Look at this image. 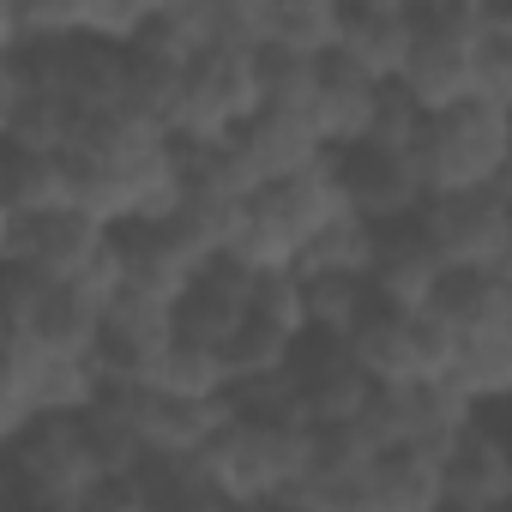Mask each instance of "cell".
I'll use <instances>...</instances> for the list:
<instances>
[{
	"label": "cell",
	"instance_id": "cell-29",
	"mask_svg": "<svg viewBox=\"0 0 512 512\" xmlns=\"http://www.w3.org/2000/svg\"><path fill=\"white\" fill-rule=\"evenodd\" d=\"M253 320H266V326L308 344L314 338V326H308V278L302 272H260L253 278Z\"/></svg>",
	"mask_w": 512,
	"mask_h": 512
},
{
	"label": "cell",
	"instance_id": "cell-24",
	"mask_svg": "<svg viewBox=\"0 0 512 512\" xmlns=\"http://www.w3.org/2000/svg\"><path fill=\"white\" fill-rule=\"evenodd\" d=\"M374 512H452L446 506V458L386 452L374 464Z\"/></svg>",
	"mask_w": 512,
	"mask_h": 512
},
{
	"label": "cell",
	"instance_id": "cell-7",
	"mask_svg": "<svg viewBox=\"0 0 512 512\" xmlns=\"http://www.w3.org/2000/svg\"><path fill=\"white\" fill-rule=\"evenodd\" d=\"M115 253V229L91 211H49V217H0V260L49 290L85 284Z\"/></svg>",
	"mask_w": 512,
	"mask_h": 512
},
{
	"label": "cell",
	"instance_id": "cell-6",
	"mask_svg": "<svg viewBox=\"0 0 512 512\" xmlns=\"http://www.w3.org/2000/svg\"><path fill=\"white\" fill-rule=\"evenodd\" d=\"M266 109V85H260V55H223L205 49L187 79H181V103L169 121V139L181 151H205V145H229L241 139V127Z\"/></svg>",
	"mask_w": 512,
	"mask_h": 512
},
{
	"label": "cell",
	"instance_id": "cell-25",
	"mask_svg": "<svg viewBox=\"0 0 512 512\" xmlns=\"http://www.w3.org/2000/svg\"><path fill=\"white\" fill-rule=\"evenodd\" d=\"M380 241H386V229H380V223H368V217L344 211V217H338L314 247H308L302 272H308V278H350V284H368V278H374V266H380Z\"/></svg>",
	"mask_w": 512,
	"mask_h": 512
},
{
	"label": "cell",
	"instance_id": "cell-26",
	"mask_svg": "<svg viewBox=\"0 0 512 512\" xmlns=\"http://www.w3.org/2000/svg\"><path fill=\"white\" fill-rule=\"evenodd\" d=\"M133 482H139L151 512H223L229 506L211 488V476L199 470V458H151Z\"/></svg>",
	"mask_w": 512,
	"mask_h": 512
},
{
	"label": "cell",
	"instance_id": "cell-20",
	"mask_svg": "<svg viewBox=\"0 0 512 512\" xmlns=\"http://www.w3.org/2000/svg\"><path fill=\"white\" fill-rule=\"evenodd\" d=\"M73 205L79 193L67 151H0V217H49Z\"/></svg>",
	"mask_w": 512,
	"mask_h": 512
},
{
	"label": "cell",
	"instance_id": "cell-23",
	"mask_svg": "<svg viewBox=\"0 0 512 512\" xmlns=\"http://www.w3.org/2000/svg\"><path fill=\"white\" fill-rule=\"evenodd\" d=\"M446 386L494 416V410H512V332H488V338H458V356L446 368Z\"/></svg>",
	"mask_w": 512,
	"mask_h": 512
},
{
	"label": "cell",
	"instance_id": "cell-3",
	"mask_svg": "<svg viewBox=\"0 0 512 512\" xmlns=\"http://www.w3.org/2000/svg\"><path fill=\"white\" fill-rule=\"evenodd\" d=\"M482 31H488V0H434V7H416V43H410L398 91L422 115H446L458 103H476Z\"/></svg>",
	"mask_w": 512,
	"mask_h": 512
},
{
	"label": "cell",
	"instance_id": "cell-4",
	"mask_svg": "<svg viewBox=\"0 0 512 512\" xmlns=\"http://www.w3.org/2000/svg\"><path fill=\"white\" fill-rule=\"evenodd\" d=\"M308 464H314L308 422H253V416H229V428L199 458L211 488L241 506H278L308 476Z\"/></svg>",
	"mask_w": 512,
	"mask_h": 512
},
{
	"label": "cell",
	"instance_id": "cell-15",
	"mask_svg": "<svg viewBox=\"0 0 512 512\" xmlns=\"http://www.w3.org/2000/svg\"><path fill=\"white\" fill-rule=\"evenodd\" d=\"M446 506L452 512H512V434L488 416L446 452Z\"/></svg>",
	"mask_w": 512,
	"mask_h": 512
},
{
	"label": "cell",
	"instance_id": "cell-2",
	"mask_svg": "<svg viewBox=\"0 0 512 512\" xmlns=\"http://www.w3.org/2000/svg\"><path fill=\"white\" fill-rule=\"evenodd\" d=\"M410 163L428 187V199H458V193H494L512 169V115L494 103H458L446 115H428Z\"/></svg>",
	"mask_w": 512,
	"mask_h": 512
},
{
	"label": "cell",
	"instance_id": "cell-30",
	"mask_svg": "<svg viewBox=\"0 0 512 512\" xmlns=\"http://www.w3.org/2000/svg\"><path fill=\"white\" fill-rule=\"evenodd\" d=\"M476 97L512 115V7H488V31H482V79Z\"/></svg>",
	"mask_w": 512,
	"mask_h": 512
},
{
	"label": "cell",
	"instance_id": "cell-1",
	"mask_svg": "<svg viewBox=\"0 0 512 512\" xmlns=\"http://www.w3.org/2000/svg\"><path fill=\"white\" fill-rule=\"evenodd\" d=\"M350 211L344 199V181H338V163L326 157L320 169L308 175H290V181H272L247 199V223L229 247V260H241L247 272H302L308 247Z\"/></svg>",
	"mask_w": 512,
	"mask_h": 512
},
{
	"label": "cell",
	"instance_id": "cell-11",
	"mask_svg": "<svg viewBox=\"0 0 512 512\" xmlns=\"http://www.w3.org/2000/svg\"><path fill=\"white\" fill-rule=\"evenodd\" d=\"M338 181H344V199L356 217L380 223V229H398V223H416L428 211V187L410 163V151H386V145H356V151H338Z\"/></svg>",
	"mask_w": 512,
	"mask_h": 512
},
{
	"label": "cell",
	"instance_id": "cell-5",
	"mask_svg": "<svg viewBox=\"0 0 512 512\" xmlns=\"http://www.w3.org/2000/svg\"><path fill=\"white\" fill-rule=\"evenodd\" d=\"M7 482L25 506H85L109 476L85 416H43L7 440Z\"/></svg>",
	"mask_w": 512,
	"mask_h": 512
},
{
	"label": "cell",
	"instance_id": "cell-16",
	"mask_svg": "<svg viewBox=\"0 0 512 512\" xmlns=\"http://www.w3.org/2000/svg\"><path fill=\"white\" fill-rule=\"evenodd\" d=\"M235 151H241V163L253 169V181H260V187L290 181V175H308V169H320L332 157L308 109H272V103L241 127Z\"/></svg>",
	"mask_w": 512,
	"mask_h": 512
},
{
	"label": "cell",
	"instance_id": "cell-12",
	"mask_svg": "<svg viewBox=\"0 0 512 512\" xmlns=\"http://www.w3.org/2000/svg\"><path fill=\"white\" fill-rule=\"evenodd\" d=\"M175 308L121 290V302L103 314V344H97V368L109 386H151V374L163 368V356L175 350Z\"/></svg>",
	"mask_w": 512,
	"mask_h": 512
},
{
	"label": "cell",
	"instance_id": "cell-9",
	"mask_svg": "<svg viewBox=\"0 0 512 512\" xmlns=\"http://www.w3.org/2000/svg\"><path fill=\"white\" fill-rule=\"evenodd\" d=\"M103 404H115L127 416V428L139 434L145 458H205L211 440L229 428L235 404L229 398H169V392H151V386H109Z\"/></svg>",
	"mask_w": 512,
	"mask_h": 512
},
{
	"label": "cell",
	"instance_id": "cell-28",
	"mask_svg": "<svg viewBox=\"0 0 512 512\" xmlns=\"http://www.w3.org/2000/svg\"><path fill=\"white\" fill-rule=\"evenodd\" d=\"M302 356V338L266 326V320H247L229 344H223V362H229V386L241 380H266V374H290Z\"/></svg>",
	"mask_w": 512,
	"mask_h": 512
},
{
	"label": "cell",
	"instance_id": "cell-27",
	"mask_svg": "<svg viewBox=\"0 0 512 512\" xmlns=\"http://www.w3.org/2000/svg\"><path fill=\"white\" fill-rule=\"evenodd\" d=\"M151 392H169V398H229V362L223 350H205V344H187L175 338V350L163 356V368L151 374Z\"/></svg>",
	"mask_w": 512,
	"mask_h": 512
},
{
	"label": "cell",
	"instance_id": "cell-19",
	"mask_svg": "<svg viewBox=\"0 0 512 512\" xmlns=\"http://www.w3.org/2000/svg\"><path fill=\"white\" fill-rule=\"evenodd\" d=\"M386 91H392V85H374L368 73L344 67L338 55L320 67V91H314V109H308V115H314V127H320V139H326L332 157H338V151H356V145L374 139Z\"/></svg>",
	"mask_w": 512,
	"mask_h": 512
},
{
	"label": "cell",
	"instance_id": "cell-10",
	"mask_svg": "<svg viewBox=\"0 0 512 512\" xmlns=\"http://www.w3.org/2000/svg\"><path fill=\"white\" fill-rule=\"evenodd\" d=\"M422 229L440 247L446 272H512V199L500 187L494 193L428 199Z\"/></svg>",
	"mask_w": 512,
	"mask_h": 512
},
{
	"label": "cell",
	"instance_id": "cell-8",
	"mask_svg": "<svg viewBox=\"0 0 512 512\" xmlns=\"http://www.w3.org/2000/svg\"><path fill=\"white\" fill-rule=\"evenodd\" d=\"M350 356L386 392L392 386H428V380H446V368L458 356V332L440 314H392V308H374L356 326Z\"/></svg>",
	"mask_w": 512,
	"mask_h": 512
},
{
	"label": "cell",
	"instance_id": "cell-31",
	"mask_svg": "<svg viewBox=\"0 0 512 512\" xmlns=\"http://www.w3.org/2000/svg\"><path fill=\"white\" fill-rule=\"evenodd\" d=\"M79 512H151L145 506V494H139V482H103Z\"/></svg>",
	"mask_w": 512,
	"mask_h": 512
},
{
	"label": "cell",
	"instance_id": "cell-14",
	"mask_svg": "<svg viewBox=\"0 0 512 512\" xmlns=\"http://www.w3.org/2000/svg\"><path fill=\"white\" fill-rule=\"evenodd\" d=\"M410 43H416V7L410 0H356V7H344L338 61L368 73L374 85H398L404 79Z\"/></svg>",
	"mask_w": 512,
	"mask_h": 512
},
{
	"label": "cell",
	"instance_id": "cell-21",
	"mask_svg": "<svg viewBox=\"0 0 512 512\" xmlns=\"http://www.w3.org/2000/svg\"><path fill=\"white\" fill-rule=\"evenodd\" d=\"M344 43V0H266V55L332 61Z\"/></svg>",
	"mask_w": 512,
	"mask_h": 512
},
{
	"label": "cell",
	"instance_id": "cell-22",
	"mask_svg": "<svg viewBox=\"0 0 512 512\" xmlns=\"http://www.w3.org/2000/svg\"><path fill=\"white\" fill-rule=\"evenodd\" d=\"M428 314H440L458 338L512 332V272H446Z\"/></svg>",
	"mask_w": 512,
	"mask_h": 512
},
{
	"label": "cell",
	"instance_id": "cell-18",
	"mask_svg": "<svg viewBox=\"0 0 512 512\" xmlns=\"http://www.w3.org/2000/svg\"><path fill=\"white\" fill-rule=\"evenodd\" d=\"M253 278H260V272H247L241 260H211V266L199 272V284L181 296L175 332H181L187 344L223 350V344L253 320Z\"/></svg>",
	"mask_w": 512,
	"mask_h": 512
},
{
	"label": "cell",
	"instance_id": "cell-17",
	"mask_svg": "<svg viewBox=\"0 0 512 512\" xmlns=\"http://www.w3.org/2000/svg\"><path fill=\"white\" fill-rule=\"evenodd\" d=\"M440 284H446V260H440V247L428 241L422 217L386 229V241H380V266H374V278H368L374 302L392 308V314H428L434 296H440Z\"/></svg>",
	"mask_w": 512,
	"mask_h": 512
},
{
	"label": "cell",
	"instance_id": "cell-13",
	"mask_svg": "<svg viewBox=\"0 0 512 512\" xmlns=\"http://www.w3.org/2000/svg\"><path fill=\"white\" fill-rule=\"evenodd\" d=\"M296 392H302V416L308 428H356L374 404V380L362 374V362L350 356V344L332 338H308L296 356Z\"/></svg>",
	"mask_w": 512,
	"mask_h": 512
}]
</instances>
